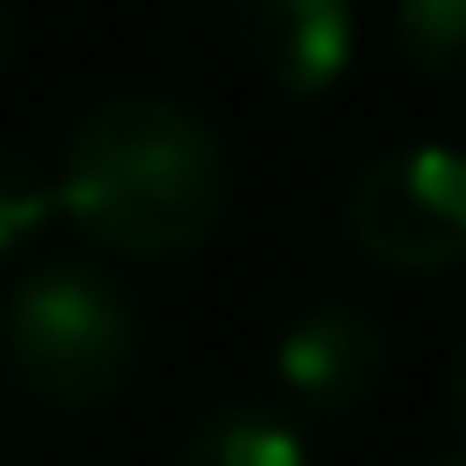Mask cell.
I'll list each match as a JSON object with an SVG mask.
<instances>
[{"instance_id":"1","label":"cell","mask_w":466,"mask_h":466,"mask_svg":"<svg viewBox=\"0 0 466 466\" xmlns=\"http://www.w3.org/2000/svg\"><path fill=\"white\" fill-rule=\"evenodd\" d=\"M56 186L62 219L103 254L178 261L219 233L233 165L199 110L172 96H110L76 116Z\"/></svg>"},{"instance_id":"2","label":"cell","mask_w":466,"mask_h":466,"mask_svg":"<svg viewBox=\"0 0 466 466\" xmlns=\"http://www.w3.org/2000/svg\"><path fill=\"white\" fill-rule=\"evenodd\" d=\"M137 302L124 281L96 261H35L7 289L0 309V350L7 370L56 411H103L137 370Z\"/></svg>"},{"instance_id":"3","label":"cell","mask_w":466,"mask_h":466,"mask_svg":"<svg viewBox=\"0 0 466 466\" xmlns=\"http://www.w3.org/2000/svg\"><path fill=\"white\" fill-rule=\"evenodd\" d=\"M343 227L370 268L446 275L466 261V151L391 145L357 172Z\"/></svg>"},{"instance_id":"4","label":"cell","mask_w":466,"mask_h":466,"mask_svg":"<svg viewBox=\"0 0 466 466\" xmlns=\"http://www.w3.org/2000/svg\"><path fill=\"white\" fill-rule=\"evenodd\" d=\"M384 364H391V343H384L378 316L350 302H322L281 329L275 391L309 419H343V411L370 405V391L384 384Z\"/></svg>"},{"instance_id":"5","label":"cell","mask_w":466,"mask_h":466,"mask_svg":"<svg viewBox=\"0 0 466 466\" xmlns=\"http://www.w3.org/2000/svg\"><path fill=\"white\" fill-rule=\"evenodd\" d=\"M240 48L281 96H329L357 56L350 0H233Z\"/></svg>"},{"instance_id":"6","label":"cell","mask_w":466,"mask_h":466,"mask_svg":"<svg viewBox=\"0 0 466 466\" xmlns=\"http://www.w3.org/2000/svg\"><path fill=\"white\" fill-rule=\"evenodd\" d=\"M172 466H309V439L281 405L233 398V405H213L178 439Z\"/></svg>"},{"instance_id":"7","label":"cell","mask_w":466,"mask_h":466,"mask_svg":"<svg viewBox=\"0 0 466 466\" xmlns=\"http://www.w3.org/2000/svg\"><path fill=\"white\" fill-rule=\"evenodd\" d=\"M62 213V186L42 158L0 145V261H15L21 248H35L48 233V219Z\"/></svg>"},{"instance_id":"8","label":"cell","mask_w":466,"mask_h":466,"mask_svg":"<svg viewBox=\"0 0 466 466\" xmlns=\"http://www.w3.org/2000/svg\"><path fill=\"white\" fill-rule=\"evenodd\" d=\"M398 56L432 83H466V0H398Z\"/></svg>"},{"instance_id":"9","label":"cell","mask_w":466,"mask_h":466,"mask_svg":"<svg viewBox=\"0 0 466 466\" xmlns=\"http://www.w3.org/2000/svg\"><path fill=\"white\" fill-rule=\"evenodd\" d=\"M15 48H21V28H15V7L0 0V76H7V62H15Z\"/></svg>"},{"instance_id":"10","label":"cell","mask_w":466,"mask_h":466,"mask_svg":"<svg viewBox=\"0 0 466 466\" xmlns=\"http://www.w3.org/2000/svg\"><path fill=\"white\" fill-rule=\"evenodd\" d=\"M452 411H460V425H466V350L452 357Z\"/></svg>"},{"instance_id":"11","label":"cell","mask_w":466,"mask_h":466,"mask_svg":"<svg viewBox=\"0 0 466 466\" xmlns=\"http://www.w3.org/2000/svg\"><path fill=\"white\" fill-rule=\"evenodd\" d=\"M439 466H466V452H452V460H439Z\"/></svg>"}]
</instances>
